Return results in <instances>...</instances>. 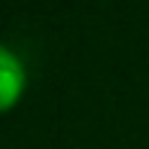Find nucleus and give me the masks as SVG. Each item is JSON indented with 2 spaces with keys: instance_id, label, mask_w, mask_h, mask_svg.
I'll list each match as a JSON object with an SVG mask.
<instances>
[{
  "instance_id": "nucleus-1",
  "label": "nucleus",
  "mask_w": 149,
  "mask_h": 149,
  "mask_svg": "<svg viewBox=\"0 0 149 149\" xmlns=\"http://www.w3.org/2000/svg\"><path fill=\"white\" fill-rule=\"evenodd\" d=\"M24 85H28V73H24L22 58L9 46L0 43V113L18 104V97L24 94Z\"/></svg>"
}]
</instances>
